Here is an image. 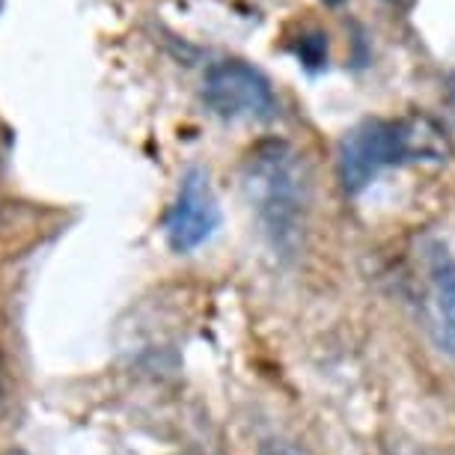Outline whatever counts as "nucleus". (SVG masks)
Here are the masks:
<instances>
[{"instance_id":"nucleus-4","label":"nucleus","mask_w":455,"mask_h":455,"mask_svg":"<svg viewBox=\"0 0 455 455\" xmlns=\"http://www.w3.org/2000/svg\"><path fill=\"white\" fill-rule=\"evenodd\" d=\"M203 99L220 119H268L277 110V99L268 78L242 60H223L205 75Z\"/></svg>"},{"instance_id":"nucleus-2","label":"nucleus","mask_w":455,"mask_h":455,"mask_svg":"<svg viewBox=\"0 0 455 455\" xmlns=\"http://www.w3.org/2000/svg\"><path fill=\"white\" fill-rule=\"evenodd\" d=\"M244 188L274 247L291 253L304 227V164L286 143H262L244 164Z\"/></svg>"},{"instance_id":"nucleus-6","label":"nucleus","mask_w":455,"mask_h":455,"mask_svg":"<svg viewBox=\"0 0 455 455\" xmlns=\"http://www.w3.org/2000/svg\"><path fill=\"white\" fill-rule=\"evenodd\" d=\"M298 57L304 60V66L310 68H319L324 63V57H328V42H324L322 33H315V36H304L298 45Z\"/></svg>"},{"instance_id":"nucleus-5","label":"nucleus","mask_w":455,"mask_h":455,"mask_svg":"<svg viewBox=\"0 0 455 455\" xmlns=\"http://www.w3.org/2000/svg\"><path fill=\"white\" fill-rule=\"evenodd\" d=\"M220 227V205L203 167H191L182 176L176 203L170 205L164 233L176 253H191L203 247Z\"/></svg>"},{"instance_id":"nucleus-10","label":"nucleus","mask_w":455,"mask_h":455,"mask_svg":"<svg viewBox=\"0 0 455 455\" xmlns=\"http://www.w3.org/2000/svg\"><path fill=\"white\" fill-rule=\"evenodd\" d=\"M10 455H21V452H10Z\"/></svg>"},{"instance_id":"nucleus-8","label":"nucleus","mask_w":455,"mask_h":455,"mask_svg":"<svg viewBox=\"0 0 455 455\" xmlns=\"http://www.w3.org/2000/svg\"><path fill=\"white\" fill-rule=\"evenodd\" d=\"M0 405H4V366H0Z\"/></svg>"},{"instance_id":"nucleus-9","label":"nucleus","mask_w":455,"mask_h":455,"mask_svg":"<svg viewBox=\"0 0 455 455\" xmlns=\"http://www.w3.org/2000/svg\"><path fill=\"white\" fill-rule=\"evenodd\" d=\"M324 4H342V0H324Z\"/></svg>"},{"instance_id":"nucleus-1","label":"nucleus","mask_w":455,"mask_h":455,"mask_svg":"<svg viewBox=\"0 0 455 455\" xmlns=\"http://www.w3.org/2000/svg\"><path fill=\"white\" fill-rule=\"evenodd\" d=\"M443 156V134L428 119H366L342 137L337 164L342 188L357 194L393 164L441 161Z\"/></svg>"},{"instance_id":"nucleus-7","label":"nucleus","mask_w":455,"mask_h":455,"mask_svg":"<svg viewBox=\"0 0 455 455\" xmlns=\"http://www.w3.org/2000/svg\"><path fill=\"white\" fill-rule=\"evenodd\" d=\"M262 455H307V452H300L298 446H289V443H280V446H268Z\"/></svg>"},{"instance_id":"nucleus-3","label":"nucleus","mask_w":455,"mask_h":455,"mask_svg":"<svg viewBox=\"0 0 455 455\" xmlns=\"http://www.w3.org/2000/svg\"><path fill=\"white\" fill-rule=\"evenodd\" d=\"M417 283L428 337L455 363V253L437 238L419 244Z\"/></svg>"}]
</instances>
